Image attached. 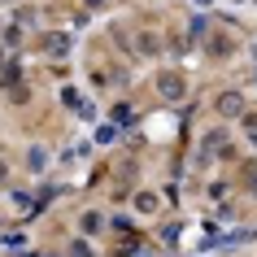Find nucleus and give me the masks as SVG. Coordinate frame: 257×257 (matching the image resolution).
Masks as SVG:
<instances>
[{"instance_id": "f03ea898", "label": "nucleus", "mask_w": 257, "mask_h": 257, "mask_svg": "<svg viewBox=\"0 0 257 257\" xmlns=\"http://www.w3.org/2000/svg\"><path fill=\"white\" fill-rule=\"evenodd\" d=\"M0 175H5V162H0Z\"/></svg>"}, {"instance_id": "f257e3e1", "label": "nucleus", "mask_w": 257, "mask_h": 257, "mask_svg": "<svg viewBox=\"0 0 257 257\" xmlns=\"http://www.w3.org/2000/svg\"><path fill=\"white\" fill-rule=\"evenodd\" d=\"M162 92L166 96H179V92H183V83H179V79H162Z\"/></svg>"}]
</instances>
